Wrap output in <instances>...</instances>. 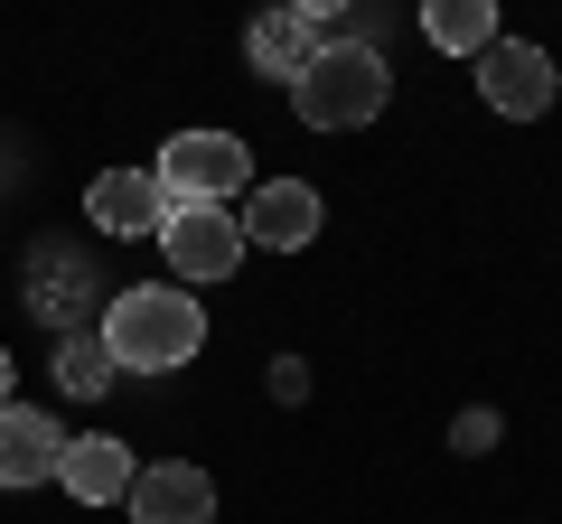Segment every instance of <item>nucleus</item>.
<instances>
[{"label":"nucleus","mask_w":562,"mask_h":524,"mask_svg":"<svg viewBox=\"0 0 562 524\" xmlns=\"http://www.w3.org/2000/svg\"><path fill=\"white\" fill-rule=\"evenodd\" d=\"M122 505H132V524H216V478L188 459H150Z\"/></svg>","instance_id":"6e6552de"},{"label":"nucleus","mask_w":562,"mask_h":524,"mask_svg":"<svg viewBox=\"0 0 562 524\" xmlns=\"http://www.w3.org/2000/svg\"><path fill=\"white\" fill-rule=\"evenodd\" d=\"M0 403H20V394H10V346H0Z\"/></svg>","instance_id":"dca6fc26"},{"label":"nucleus","mask_w":562,"mask_h":524,"mask_svg":"<svg viewBox=\"0 0 562 524\" xmlns=\"http://www.w3.org/2000/svg\"><path fill=\"white\" fill-rule=\"evenodd\" d=\"M94 338L113 346L122 375H179V365L206 346V300H198V291H179V282H132V291L103 300Z\"/></svg>","instance_id":"f257e3e1"},{"label":"nucleus","mask_w":562,"mask_h":524,"mask_svg":"<svg viewBox=\"0 0 562 524\" xmlns=\"http://www.w3.org/2000/svg\"><path fill=\"white\" fill-rule=\"evenodd\" d=\"M384 103H394V66L366 38H328L319 57H310V76L291 84V113H301L310 132H366Z\"/></svg>","instance_id":"f03ea898"},{"label":"nucleus","mask_w":562,"mask_h":524,"mask_svg":"<svg viewBox=\"0 0 562 524\" xmlns=\"http://www.w3.org/2000/svg\"><path fill=\"white\" fill-rule=\"evenodd\" d=\"M469 76H479V103H487L497 122H543V113H553V94H562L553 57H543V47H525V38H497Z\"/></svg>","instance_id":"39448f33"},{"label":"nucleus","mask_w":562,"mask_h":524,"mask_svg":"<svg viewBox=\"0 0 562 524\" xmlns=\"http://www.w3.org/2000/svg\"><path fill=\"white\" fill-rule=\"evenodd\" d=\"M132 478H140V459H132V441H113V431H85V441H66V459H57V487L76 505H122Z\"/></svg>","instance_id":"9d476101"},{"label":"nucleus","mask_w":562,"mask_h":524,"mask_svg":"<svg viewBox=\"0 0 562 524\" xmlns=\"http://www.w3.org/2000/svg\"><path fill=\"white\" fill-rule=\"evenodd\" d=\"M150 179H160L169 206H225L254 187V150L235 141V132H169V150L150 160Z\"/></svg>","instance_id":"7ed1b4c3"},{"label":"nucleus","mask_w":562,"mask_h":524,"mask_svg":"<svg viewBox=\"0 0 562 524\" xmlns=\"http://www.w3.org/2000/svg\"><path fill=\"white\" fill-rule=\"evenodd\" d=\"M272 394H281V403H301V394H310V365L301 356H272Z\"/></svg>","instance_id":"2eb2a0df"},{"label":"nucleus","mask_w":562,"mask_h":524,"mask_svg":"<svg viewBox=\"0 0 562 524\" xmlns=\"http://www.w3.org/2000/svg\"><path fill=\"white\" fill-rule=\"evenodd\" d=\"M235 225H244V243H262V253H301V243H319L328 206H319L310 179H262V187H244Z\"/></svg>","instance_id":"423d86ee"},{"label":"nucleus","mask_w":562,"mask_h":524,"mask_svg":"<svg viewBox=\"0 0 562 524\" xmlns=\"http://www.w3.org/2000/svg\"><path fill=\"white\" fill-rule=\"evenodd\" d=\"M422 38L441 47V57H469V66H479L506 29H497V0H431V10H422Z\"/></svg>","instance_id":"f8f14e48"},{"label":"nucleus","mask_w":562,"mask_h":524,"mask_svg":"<svg viewBox=\"0 0 562 524\" xmlns=\"http://www.w3.org/2000/svg\"><path fill=\"white\" fill-rule=\"evenodd\" d=\"M57 459H66V431L47 422L38 403H0V487H10V497L57 487Z\"/></svg>","instance_id":"1a4fd4ad"},{"label":"nucleus","mask_w":562,"mask_h":524,"mask_svg":"<svg viewBox=\"0 0 562 524\" xmlns=\"http://www.w3.org/2000/svg\"><path fill=\"white\" fill-rule=\"evenodd\" d=\"M113 384H122L113 346H103L94 328H66V338H57V394H76V403H94V394H113Z\"/></svg>","instance_id":"ddd939ff"},{"label":"nucleus","mask_w":562,"mask_h":524,"mask_svg":"<svg viewBox=\"0 0 562 524\" xmlns=\"http://www.w3.org/2000/svg\"><path fill=\"white\" fill-rule=\"evenodd\" d=\"M497 431H506L497 412H487V403H469L460 422H450V449H469V459H487V449H497Z\"/></svg>","instance_id":"4468645a"},{"label":"nucleus","mask_w":562,"mask_h":524,"mask_svg":"<svg viewBox=\"0 0 562 524\" xmlns=\"http://www.w3.org/2000/svg\"><path fill=\"white\" fill-rule=\"evenodd\" d=\"M150 243L169 253V282H179V291H206V282H225V272L244 262V225H235V206H169Z\"/></svg>","instance_id":"20e7f679"},{"label":"nucleus","mask_w":562,"mask_h":524,"mask_svg":"<svg viewBox=\"0 0 562 524\" xmlns=\"http://www.w3.org/2000/svg\"><path fill=\"white\" fill-rule=\"evenodd\" d=\"M319 47H328V38H319L310 10H262V20L244 29V57H254V76H272V84H301Z\"/></svg>","instance_id":"9b49d317"},{"label":"nucleus","mask_w":562,"mask_h":524,"mask_svg":"<svg viewBox=\"0 0 562 524\" xmlns=\"http://www.w3.org/2000/svg\"><path fill=\"white\" fill-rule=\"evenodd\" d=\"M160 216H169V197H160L150 169H103V179L85 187V225L113 235V243H150V235H160Z\"/></svg>","instance_id":"0eeeda50"}]
</instances>
